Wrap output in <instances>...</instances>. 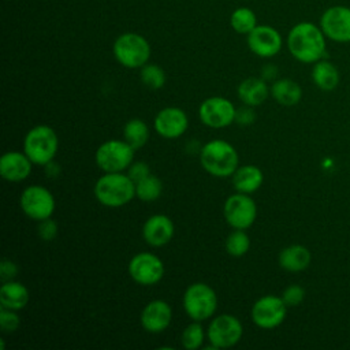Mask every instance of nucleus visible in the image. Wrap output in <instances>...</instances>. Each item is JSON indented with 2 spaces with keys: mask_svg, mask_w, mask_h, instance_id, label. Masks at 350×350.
I'll return each mask as SVG.
<instances>
[{
  "mask_svg": "<svg viewBox=\"0 0 350 350\" xmlns=\"http://www.w3.org/2000/svg\"><path fill=\"white\" fill-rule=\"evenodd\" d=\"M327 37L320 26L312 22L294 25L287 34V48L294 59L312 64L324 59L327 52Z\"/></svg>",
  "mask_w": 350,
  "mask_h": 350,
  "instance_id": "1",
  "label": "nucleus"
},
{
  "mask_svg": "<svg viewBox=\"0 0 350 350\" xmlns=\"http://www.w3.org/2000/svg\"><path fill=\"white\" fill-rule=\"evenodd\" d=\"M96 200L108 208H120L135 197V182L127 172H104L93 187Z\"/></svg>",
  "mask_w": 350,
  "mask_h": 350,
  "instance_id": "2",
  "label": "nucleus"
},
{
  "mask_svg": "<svg viewBox=\"0 0 350 350\" xmlns=\"http://www.w3.org/2000/svg\"><path fill=\"white\" fill-rule=\"evenodd\" d=\"M202 168L215 178H228L239 165L237 149L226 139H211L200 150Z\"/></svg>",
  "mask_w": 350,
  "mask_h": 350,
  "instance_id": "3",
  "label": "nucleus"
},
{
  "mask_svg": "<svg viewBox=\"0 0 350 350\" xmlns=\"http://www.w3.org/2000/svg\"><path fill=\"white\" fill-rule=\"evenodd\" d=\"M59 149V137L48 124L31 127L23 139V152L36 165L45 167L53 161Z\"/></svg>",
  "mask_w": 350,
  "mask_h": 350,
  "instance_id": "4",
  "label": "nucleus"
},
{
  "mask_svg": "<svg viewBox=\"0 0 350 350\" xmlns=\"http://www.w3.org/2000/svg\"><path fill=\"white\" fill-rule=\"evenodd\" d=\"M216 291L204 282H196L187 286L182 297V305L186 314L194 321H205L216 313Z\"/></svg>",
  "mask_w": 350,
  "mask_h": 350,
  "instance_id": "5",
  "label": "nucleus"
},
{
  "mask_svg": "<svg viewBox=\"0 0 350 350\" xmlns=\"http://www.w3.org/2000/svg\"><path fill=\"white\" fill-rule=\"evenodd\" d=\"M116 62L126 68H141L150 57L148 40L138 33L120 34L112 46Z\"/></svg>",
  "mask_w": 350,
  "mask_h": 350,
  "instance_id": "6",
  "label": "nucleus"
},
{
  "mask_svg": "<svg viewBox=\"0 0 350 350\" xmlns=\"http://www.w3.org/2000/svg\"><path fill=\"white\" fill-rule=\"evenodd\" d=\"M94 161L103 172H123L134 161V149L124 139H108L97 148Z\"/></svg>",
  "mask_w": 350,
  "mask_h": 350,
  "instance_id": "7",
  "label": "nucleus"
},
{
  "mask_svg": "<svg viewBox=\"0 0 350 350\" xmlns=\"http://www.w3.org/2000/svg\"><path fill=\"white\" fill-rule=\"evenodd\" d=\"M226 223L234 230H247L257 217V205L250 194L235 191L228 196L223 205Z\"/></svg>",
  "mask_w": 350,
  "mask_h": 350,
  "instance_id": "8",
  "label": "nucleus"
},
{
  "mask_svg": "<svg viewBox=\"0 0 350 350\" xmlns=\"http://www.w3.org/2000/svg\"><path fill=\"white\" fill-rule=\"evenodd\" d=\"M19 205L22 212L36 221L52 217L56 208L53 194L41 185L27 186L21 193Z\"/></svg>",
  "mask_w": 350,
  "mask_h": 350,
  "instance_id": "9",
  "label": "nucleus"
},
{
  "mask_svg": "<svg viewBox=\"0 0 350 350\" xmlns=\"http://www.w3.org/2000/svg\"><path fill=\"white\" fill-rule=\"evenodd\" d=\"M243 335V325L241 320L230 313L215 316L206 331L208 340L215 349H228L235 346Z\"/></svg>",
  "mask_w": 350,
  "mask_h": 350,
  "instance_id": "10",
  "label": "nucleus"
},
{
  "mask_svg": "<svg viewBox=\"0 0 350 350\" xmlns=\"http://www.w3.org/2000/svg\"><path fill=\"white\" fill-rule=\"evenodd\" d=\"M287 314V305L282 297L267 294L258 298L250 310V317L254 325L262 329H273L279 327Z\"/></svg>",
  "mask_w": 350,
  "mask_h": 350,
  "instance_id": "11",
  "label": "nucleus"
},
{
  "mask_svg": "<svg viewBox=\"0 0 350 350\" xmlns=\"http://www.w3.org/2000/svg\"><path fill=\"white\" fill-rule=\"evenodd\" d=\"M130 278L141 286H154L164 278V262L153 253L142 252L131 257L127 265Z\"/></svg>",
  "mask_w": 350,
  "mask_h": 350,
  "instance_id": "12",
  "label": "nucleus"
},
{
  "mask_svg": "<svg viewBox=\"0 0 350 350\" xmlns=\"http://www.w3.org/2000/svg\"><path fill=\"white\" fill-rule=\"evenodd\" d=\"M235 105L226 97L213 96L204 100L198 108L202 124L211 129H224L235 122Z\"/></svg>",
  "mask_w": 350,
  "mask_h": 350,
  "instance_id": "13",
  "label": "nucleus"
},
{
  "mask_svg": "<svg viewBox=\"0 0 350 350\" xmlns=\"http://www.w3.org/2000/svg\"><path fill=\"white\" fill-rule=\"evenodd\" d=\"M319 26L328 40L339 44L350 42V7H328L321 14Z\"/></svg>",
  "mask_w": 350,
  "mask_h": 350,
  "instance_id": "14",
  "label": "nucleus"
},
{
  "mask_svg": "<svg viewBox=\"0 0 350 350\" xmlns=\"http://www.w3.org/2000/svg\"><path fill=\"white\" fill-rule=\"evenodd\" d=\"M249 49L260 57H272L282 49L283 40L280 33L268 25H257L247 34Z\"/></svg>",
  "mask_w": 350,
  "mask_h": 350,
  "instance_id": "15",
  "label": "nucleus"
},
{
  "mask_svg": "<svg viewBox=\"0 0 350 350\" xmlns=\"http://www.w3.org/2000/svg\"><path fill=\"white\" fill-rule=\"evenodd\" d=\"M156 133L165 139L182 137L189 127V118L179 107H165L160 109L153 122Z\"/></svg>",
  "mask_w": 350,
  "mask_h": 350,
  "instance_id": "16",
  "label": "nucleus"
},
{
  "mask_svg": "<svg viewBox=\"0 0 350 350\" xmlns=\"http://www.w3.org/2000/svg\"><path fill=\"white\" fill-rule=\"evenodd\" d=\"M172 320V309L168 302L163 299H153L148 302L139 316L142 328L149 334H160L165 331Z\"/></svg>",
  "mask_w": 350,
  "mask_h": 350,
  "instance_id": "17",
  "label": "nucleus"
},
{
  "mask_svg": "<svg viewBox=\"0 0 350 350\" xmlns=\"http://www.w3.org/2000/svg\"><path fill=\"white\" fill-rule=\"evenodd\" d=\"M175 234L174 221L163 213L149 216L142 226L144 241L153 247H161L167 245Z\"/></svg>",
  "mask_w": 350,
  "mask_h": 350,
  "instance_id": "18",
  "label": "nucleus"
},
{
  "mask_svg": "<svg viewBox=\"0 0 350 350\" xmlns=\"http://www.w3.org/2000/svg\"><path fill=\"white\" fill-rule=\"evenodd\" d=\"M33 161L25 152L10 150L0 157V175L7 182H22L31 174Z\"/></svg>",
  "mask_w": 350,
  "mask_h": 350,
  "instance_id": "19",
  "label": "nucleus"
},
{
  "mask_svg": "<svg viewBox=\"0 0 350 350\" xmlns=\"http://www.w3.org/2000/svg\"><path fill=\"white\" fill-rule=\"evenodd\" d=\"M269 94L271 92L265 79L257 78V77H249L243 79L237 88L238 98L245 105H250V107L261 105L268 98Z\"/></svg>",
  "mask_w": 350,
  "mask_h": 350,
  "instance_id": "20",
  "label": "nucleus"
},
{
  "mask_svg": "<svg viewBox=\"0 0 350 350\" xmlns=\"http://www.w3.org/2000/svg\"><path fill=\"white\" fill-rule=\"evenodd\" d=\"M231 180L235 191L252 194L262 186L264 174L254 164H243L238 165V168L231 175Z\"/></svg>",
  "mask_w": 350,
  "mask_h": 350,
  "instance_id": "21",
  "label": "nucleus"
},
{
  "mask_svg": "<svg viewBox=\"0 0 350 350\" xmlns=\"http://www.w3.org/2000/svg\"><path fill=\"white\" fill-rule=\"evenodd\" d=\"M312 261V254L304 245H290L279 252V267L287 272L305 271Z\"/></svg>",
  "mask_w": 350,
  "mask_h": 350,
  "instance_id": "22",
  "label": "nucleus"
},
{
  "mask_svg": "<svg viewBox=\"0 0 350 350\" xmlns=\"http://www.w3.org/2000/svg\"><path fill=\"white\" fill-rule=\"evenodd\" d=\"M29 302L27 287L16 280L3 282L0 287V305L1 308L22 310Z\"/></svg>",
  "mask_w": 350,
  "mask_h": 350,
  "instance_id": "23",
  "label": "nucleus"
},
{
  "mask_svg": "<svg viewBox=\"0 0 350 350\" xmlns=\"http://www.w3.org/2000/svg\"><path fill=\"white\" fill-rule=\"evenodd\" d=\"M272 98L284 107H293L298 104L302 98V89L301 86L288 78L276 79L269 88Z\"/></svg>",
  "mask_w": 350,
  "mask_h": 350,
  "instance_id": "24",
  "label": "nucleus"
},
{
  "mask_svg": "<svg viewBox=\"0 0 350 350\" xmlns=\"http://www.w3.org/2000/svg\"><path fill=\"white\" fill-rule=\"evenodd\" d=\"M312 81L323 92H332L339 83V71L334 63L321 59L313 63Z\"/></svg>",
  "mask_w": 350,
  "mask_h": 350,
  "instance_id": "25",
  "label": "nucleus"
},
{
  "mask_svg": "<svg viewBox=\"0 0 350 350\" xmlns=\"http://www.w3.org/2000/svg\"><path fill=\"white\" fill-rule=\"evenodd\" d=\"M123 139L134 149H141L142 146L146 145L149 139V127L148 124L139 119V118H133L126 122L123 127Z\"/></svg>",
  "mask_w": 350,
  "mask_h": 350,
  "instance_id": "26",
  "label": "nucleus"
},
{
  "mask_svg": "<svg viewBox=\"0 0 350 350\" xmlns=\"http://www.w3.org/2000/svg\"><path fill=\"white\" fill-rule=\"evenodd\" d=\"M163 193V182L156 175L150 174L135 182V197L145 202L156 201Z\"/></svg>",
  "mask_w": 350,
  "mask_h": 350,
  "instance_id": "27",
  "label": "nucleus"
},
{
  "mask_svg": "<svg viewBox=\"0 0 350 350\" xmlns=\"http://www.w3.org/2000/svg\"><path fill=\"white\" fill-rule=\"evenodd\" d=\"M230 25L237 33L247 36L257 26V18L250 8L241 7L231 14Z\"/></svg>",
  "mask_w": 350,
  "mask_h": 350,
  "instance_id": "28",
  "label": "nucleus"
},
{
  "mask_svg": "<svg viewBox=\"0 0 350 350\" xmlns=\"http://www.w3.org/2000/svg\"><path fill=\"white\" fill-rule=\"evenodd\" d=\"M224 247L230 256L242 257L250 249V238L245 230H234L227 235Z\"/></svg>",
  "mask_w": 350,
  "mask_h": 350,
  "instance_id": "29",
  "label": "nucleus"
},
{
  "mask_svg": "<svg viewBox=\"0 0 350 350\" xmlns=\"http://www.w3.org/2000/svg\"><path fill=\"white\" fill-rule=\"evenodd\" d=\"M205 339V331L201 321H191L185 327L180 335L182 347L186 350H197L202 347Z\"/></svg>",
  "mask_w": 350,
  "mask_h": 350,
  "instance_id": "30",
  "label": "nucleus"
},
{
  "mask_svg": "<svg viewBox=\"0 0 350 350\" xmlns=\"http://www.w3.org/2000/svg\"><path fill=\"white\" fill-rule=\"evenodd\" d=\"M139 78L142 83L152 90H159L165 83L164 70L153 63H146L139 68Z\"/></svg>",
  "mask_w": 350,
  "mask_h": 350,
  "instance_id": "31",
  "label": "nucleus"
},
{
  "mask_svg": "<svg viewBox=\"0 0 350 350\" xmlns=\"http://www.w3.org/2000/svg\"><path fill=\"white\" fill-rule=\"evenodd\" d=\"M21 325L18 310L0 308V327L3 332H15Z\"/></svg>",
  "mask_w": 350,
  "mask_h": 350,
  "instance_id": "32",
  "label": "nucleus"
},
{
  "mask_svg": "<svg viewBox=\"0 0 350 350\" xmlns=\"http://www.w3.org/2000/svg\"><path fill=\"white\" fill-rule=\"evenodd\" d=\"M280 297L284 301V304L287 305V308L297 306L305 298V288L302 286H299V284H290V286H287L283 290Z\"/></svg>",
  "mask_w": 350,
  "mask_h": 350,
  "instance_id": "33",
  "label": "nucleus"
},
{
  "mask_svg": "<svg viewBox=\"0 0 350 350\" xmlns=\"http://www.w3.org/2000/svg\"><path fill=\"white\" fill-rule=\"evenodd\" d=\"M37 232H38V237L41 241L49 242V241L55 239L57 235V223L52 217L41 220V221H38Z\"/></svg>",
  "mask_w": 350,
  "mask_h": 350,
  "instance_id": "34",
  "label": "nucleus"
},
{
  "mask_svg": "<svg viewBox=\"0 0 350 350\" xmlns=\"http://www.w3.org/2000/svg\"><path fill=\"white\" fill-rule=\"evenodd\" d=\"M254 120H256V112H254L253 107L243 104L242 107L237 108L234 123H238L241 126H249V124L254 123Z\"/></svg>",
  "mask_w": 350,
  "mask_h": 350,
  "instance_id": "35",
  "label": "nucleus"
},
{
  "mask_svg": "<svg viewBox=\"0 0 350 350\" xmlns=\"http://www.w3.org/2000/svg\"><path fill=\"white\" fill-rule=\"evenodd\" d=\"M127 175L134 180L138 182L145 176L150 175V168L145 161H133L127 168Z\"/></svg>",
  "mask_w": 350,
  "mask_h": 350,
  "instance_id": "36",
  "label": "nucleus"
},
{
  "mask_svg": "<svg viewBox=\"0 0 350 350\" xmlns=\"http://www.w3.org/2000/svg\"><path fill=\"white\" fill-rule=\"evenodd\" d=\"M16 275H18V265L12 260L4 258L0 262V276H1V280L3 282L14 280Z\"/></svg>",
  "mask_w": 350,
  "mask_h": 350,
  "instance_id": "37",
  "label": "nucleus"
},
{
  "mask_svg": "<svg viewBox=\"0 0 350 350\" xmlns=\"http://www.w3.org/2000/svg\"><path fill=\"white\" fill-rule=\"evenodd\" d=\"M278 74V70L275 66L272 64H267L262 70H261V78L262 79H271V78H275Z\"/></svg>",
  "mask_w": 350,
  "mask_h": 350,
  "instance_id": "38",
  "label": "nucleus"
}]
</instances>
